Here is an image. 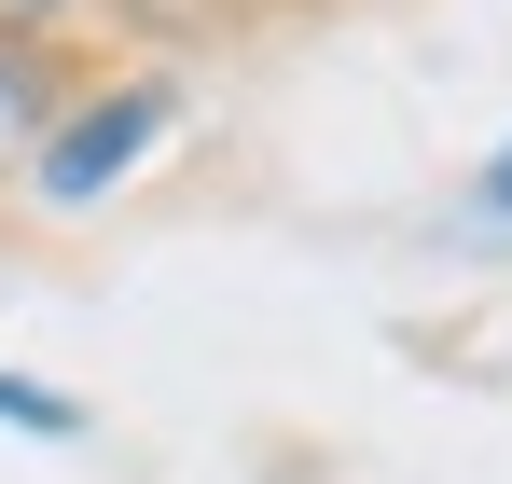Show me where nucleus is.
Returning a JSON list of instances; mask_svg holds the SVG:
<instances>
[{
  "mask_svg": "<svg viewBox=\"0 0 512 484\" xmlns=\"http://www.w3.org/2000/svg\"><path fill=\"white\" fill-rule=\"evenodd\" d=\"M42 14H70V0H0V28H42Z\"/></svg>",
  "mask_w": 512,
  "mask_h": 484,
  "instance_id": "20e7f679",
  "label": "nucleus"
},
{
  "mask_svg": "<svg viewBox=\"0 0 512 484\" xmlns=\"http://www.w3.org/2000/svg\"><path fill=\"white\" fill-rule=\"evenodd\" d=\"M0 429H28V443H70V429H84V402H70V388H28V374H0Z\"/></svg>",
  "mask_w": 512,
  "mask_h": 484,
  "instance_id": "7ed1b4c3",
  "label": "nucleus"
},
{
  "mask_svg": "<svg viewBox=\"0 0 512 484\" xmlns=\"http://www.w3.org/2000/svg\"><path fill=\"white\" fill-rule=\"evenodd\" d=\"M485 208H499V222H512V153H499V166H485Z\"/></svg>",
  "mask_w": 512,
  "mask_h": 484,
  "instance_id": "39448f33",
  "label": "nucleus"
},
{
  "mask_svg": "<svg viewBox=\"0 0 512 484\" xmlns=\"http://www.w3.org/2000/svg\"><path fill=\"white\" fill-rule=\"evenodd\" d=\"M42 125H56V83H42L14 42H0V166H14V153H42Z\"/></svg>",
  "mask_w": 512,
  "mask_h": 484,
  "instance_id": "f03ea898",
  "label": "nucleus"
},
{
  "mask_svg": "<svg viewBox=\"0 0 512 484\" xmlns=\"http://www.w3.org/2000/svg\"><path fill=\"white\" fill-rule=\"evenodd\" d=\"M167 83H111V97H97V111H70V125H42V194H56V208H97V194H111V180H125V166L153 153V139H167Z\"/></svg>",
  "mask_w": 512,
  "mask_h": 484,
  "instance_id": "f257e3e1",
  "label": "nucleus"
}]
</instances>
